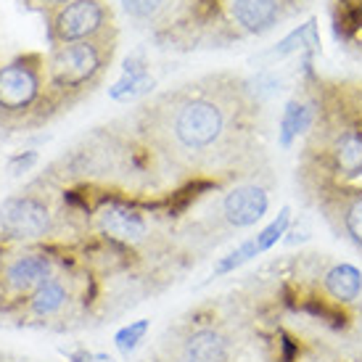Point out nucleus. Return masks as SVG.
I'll use <instances>...</instances> for the list:
<instances>
[{
    "label": "nucleus",
    "instance_id": "2eb2a0df",
    "mask_svg": "<svg viewBox=\"0 0 362 362\" xmlns=\"http://www.w3.org/2000/svg\"><path fill=\"white\" fill-rule=\"evenodd\" d=\"M122 8L127 16H132L135 21H159L161 16H167L172 8V0H122Z\"/></svg>",
    "mask_w": 362,
    "mask_h": 362
},
{
    "label": "nucleus",
    "instance_id": "9d476101",
    "mask_svg": "<svg viewBox=\"0 0 362 362\" xmlns=\"http://www.w3.org/2000/svg\"><path fill=\"white\" fill-rule=\"evenodd\" d=\"M322 209L328 211L325 217L336 225V230L362 246V188H344L336 182L331 196L322 202Z\"/></svg>",
    "mask_w": 362,
    "mask_h": 362
},
{
    "label": "nucleus",
    "instance_id": "4be33fe9",
    "mask_svg": "<svg viewBox=\"0 0 362 362\" xmlns=\"http://www.w3.org/2000/svg\"><path fill=\"white\" fill-rule=\"evenodd\" d=\"M37 161V153L35 151H27V153H19V156H13L8 161V172L11 175H21V172H27Z\"/></svg>",
    "mask_w": 362,
    "mask_h": 362
},
{
    "label": "nucleus",
    "instance_id": "f3484780",
    "mask_svg": "<svg viewBox=\"0 0 362 362\" xmlns=\"http://www.w3.org/2000/svg\"><path fill=\"white\" fill-rule=\"evenodd\" d=\"M362 27V0H336V35L346 37Z\"/></svg>",
    "mask_w": 362,
    "mask_h": 362
},
{
    "label": "nucleus",
    "instance_id": "f257e3e1",
    "mask_svg": "<svg viewBox=\"0 0 362 362\" xmlns=\"http://www.w3.org/2000/svg\"><path fill=\"white\" fill-rule=\"evenodd\" d=\"M241 93L243 88L235 90V85H220V80L182 85L143 106V132L175 164L204 167L233 148L238 132L235 117L243 106Z\"/></svg>",
    "mask_w": 362,
    "mask_h": 362
},
{
    "label": "nucleus",
    "instance_id": "f03ea898",
    "mask_svg": "<svg viewBox=\"0 0 362 362\" xmlns=\"http://www.w3.org/2000/svg\"><path fill=\"white\" fill-rule=\"evenodd\" d=\"M114 51H117V35L51 48L45 59L48 93L40 109V124H45L59 111H69L71 103L95 90L109 71Z\"/></svg>",
    "mask_w": 362,
    "mask_h": 362
},
{
    "label": "nucleus",
    "instance_id": "6e6552de",
    "mask_svg": "<svg viewBox=\"0 0 362 362\" xmlns=\"http://www.w3.org/2000/svg\"><path fill=\"white\" fill-rule=\"evenodd\" d=\"M270 209V193L259 182H241L233 185L220 202V220L228 228L243 230L252 228Z\"/></svg>",
    "mask_w": 362,
    "mask_h": 362
},
{
    "label": "nucleus",
    "instance_id": "39448f33",
    "mask_svg": "<svg viewBox=\"0 0 362 362\" xmlns=\"http://www.w3.org/2000/svg\"><path fill=\"white\" fill-rule=\"evenodd\" d=\"M0 230L8 241H51L59 233V217L48 196L37 191H21L0 204Z\"/></svg>",
    "mask_w": 362,
    "mask_h": 362
},
{
    "label": "nucleus",
    "instance_id": "5701e85b",
    "mask_svg": "<svg viewBox=\"0 0 362 362\" xmlns=\"http://www.w3.org/2000/svg\"><path fill=\"white\" fill-rule=\"evenodd\" d=\"M93 362H114V357H109V354H95Z\"/></svg>",
    "mask_w": 362,
    "mask_h": 362
},
{
    "label": "nucleus",
    "instance_id": "4468645a",
    "mask_svg": "<svg viewBox=\"0 0 362 362\" xmlns=\"http://www.w3.org/2000/svg\"><path fill=\"white\" fill-rule=\"evenodd\" d=\"M320 48V37H317V21L310 19L307 24H302L299 30H293L288 37H283L275 48L270 51V56L275 59H286L296 51H317Z\"/></svg>",
    "mask_w": 362,
    "mask_h": 362
},
{
    "label": "nucleus",
    "instance_id": "423d86ee",
    "mask_svg": "<svg viewBox=\"0 0 362 362\" xmlns=\"http://www.w3.org/2000/svg\"><path fill=\"white\" fill-rule=\"evenodd\" d=\"M320 130V127H317ZM320 159L336 180H354L362 175V124L339 114L320 130Z\"/></svg>",
    "mask_w": 362,
    "mask_h": 362
},
{
    "label": "nucleus",
    "instance_id": "f8f14e48",
    "mask_svg": "<svg viewBox=\"0 0 362 362\" xmlns=\"http://www.w3.org/2000/svg\"><path fill=\"white\" fill-rule=\"evenodd\" d=\"M322 291L339 304H354L362 293V272L349 262H336L322 272Z\"/></svg>",
    "mask_w": 362,
    "mask_h": 362
},
{
    "label": "nucleus",
    "instance_id": "aec40b11",
    "mask_svg": "<svg viewBox=\"0 0 362 362\" xmlns=\"http://www.w3.org/2000/svg\"><path fill=\"white\" fill-rule=\"evenodd\" d=\"M254 257H259V249H257V241H246L241 243L235 252H230L228 257H222L217 264H214V275L220 278V275H228V272H235L238 267H243L246 262H252Z\"/></svg>",
    "mask_w": 362,
    "mask_h": 362
},
{
    "label": "nucleus",
    "instance_id": "ddd939ff",
    "mask_svg": "<svg viewBox=\"0 0 362 362\" xmlns=\"http://www.w3.org/2000/svg\"><path fill=\"white\" fill-rule=\"evenodd\" d=\"M315 122H317V106L307 101V98H291L286 103L281 117V130H278L281 148H291L299 135H304V132H310L315 127Z\"/></svg>",
    "mask_w": 362,
    "mask_h": 362
},
{
    "label": "nucleus",
    "instance_id": "412c9836",
    "mask_svg": "<svg viewBox=\"0 0 362 362\" xmlns=\"http://www.w3.org/2000/svg\"><path fill=\"white\" fill-rule=\"evenodd\" d=\"M21 3H24V8L37 11L42 16H48V13H53V11L61 8V6L69 3V0H21Z\"/></svg>",
    "mask_w": 362,
    "mask_h": 362
},
{
    "label": "nucleus",
    "instance_id": "a211bd4d",
    "mask_svg": "<svg viewBox=\"0 0 362 362\" xmlns=\"http://www.w3.org/2000/svg\"><path fill=\"white\" fill-rule=\"evenodd\" d=\"M288 225H291V209L288 206H283L281 214L275 217V220L267 225V228H262L257 235H254V241H257V249H259V254H264L267 249H272L275 243L281 241L283 235L288 233Z\"/></svg>",
    "mask_w": 362,
    "mask_h": 362
},
{
    "label": "nucleus",
    "instance_id": "7ed1b4c3",
    "mask_svg": "<svg viewBox=\"0 0 362 362\" xmlns=\"http://www.w3.org/2000/svg\"><path fill=\"white\" fill-rule=\"evenodd\" d=\"M48 93L45 59L24 53L0 64V127H40V109Z\"/></svg>",
    "mask_w": 362,
    "mask_h": 362
},
{
    "label": "nucleus",
    "instance_id": "1a4fd4ad",
    "mask_svg": "<svg viewBox=\"0 0 362 362\" xmlns=\"http://www.w3.org/2000/svg\"><path fill=\"white\" fill-rule=\"evenodd\" d=\"M177 357L180 362H233V341L217 325L199 322L196 328L182 333Z\"/></svg>",
    "mask_w": 362,
    "mask_h": 362
},
{
    "label": "nucleus",
    "instance_id": "9b49d317",
    "mask_svg": "<svg viewBox=\"0 0 362 362\" xmlns=\"http://www.w3.org/2000/svg\"><path fill=\"white\" fill-rule=\"evenodd\" d=\"M230 21L246 35H262L272 30L286 13L283 0H225Z\"/></svg>",
    "mask_w": 362,
    "mask_h": 362
},
{
    "label": "nucleus",
    "instance_id": "6ab92c4d",
    "mask_svg": "<svg viewBox=\"0 0 362 362\" xmlns=\"http://www.w3.org/2000/svg\"><path fill=\"white\" fill-rule=\"evenodd\" d=\"M148 328H151V322H148V320H135V322H130V325L119 328V331H117V336H114L117 349H119L124 357H130V354L141 346L143 339H146Z\"/></svg>",
    "mask_w": 362,
    "mask_h": 362
},
{
    "label": "nucleus",
    "instance_id": "0eeeda50",
    "mask_svg": "<svg viewBox=\"0 0 362 362\" xmlns=\"http://www.w3.org/2000/svg\"><path fill=\"white\" fill-rule=\"evenodd\" d=\"M95 214V228L109 243H119V246H138L148 238V220L135 204L119 202V199H109L103 202Z\"/></svg>",
    "mask_w": 362,
    "mask_h": 362
},
{
    "label": "nucleus",
    "instance_id": "dca6fc26",
    "mask_svg": "<svg viewBox=\"0 0 362 362\" xmlns=\"http://www.w3.org/2000/svg\"><path fill=\"white\" fill-rule=\"evenodd\" d=\"M153 90V77L151 74H124L114 88L109 90V95L114 101H132L138 95Z\"/></svg>",
    "mask_w": 362,
    "mask_h": 362
},
{
    "label": "nucleus",
    "instance_id": "20e7f679",
    "mask_svg": "<svg viewBox=\"0 0 362 362\" xmlns=\"http://www.w3.org/2000/svg\"><path fill=\"white\" fill-rule=\"evenodd\" d=\"M51 48L66 42H82L117 35L114 11L109 0H69L45 16Z\"/></svg>",
    "mask_w": 362,
    "mask_h": 362
}]
</instances>
